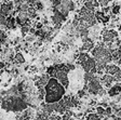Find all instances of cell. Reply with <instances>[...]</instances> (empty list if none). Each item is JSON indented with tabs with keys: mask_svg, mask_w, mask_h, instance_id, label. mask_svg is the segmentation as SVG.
<instances>
[{
	"mask_svg": "<svg viewBox=\"0 0 121 120\" xmlns=\"http://www.w3.org/2000/svg\"><path fill=\"white\" fill-rule=\"evenodd\" d=\"M45 95L44 101L47 104H53V103L60 102L64 98L66 92V88L58 81L56 78L51 77L49 82L44 87Z\"/></svg>",
	"mask_w": 121,
	"mask_h": 120,
	"instance_id": "obj_1",
	"label": "cell"
},
{
	"mask_svg": "<svg viewBox=\"0 0 121 120\" xmlns=\"http://www.w3.org/2000/svg\"><path fill=\"white\" fill-rule=\"evenodd\" d=\"M1 107L7 111L17 113V111H22L27 108V102L16 94L7 95L1 101Z\"/></svg>",
	"mask_w": 121,
	"mask_h": 120,
	"instance_id": "obj_2",
	"label": "cell"
},
{
	"mask_svg": "<svg viewBox=\"0 0 121 120\" xmlns=\"http://www.w3.org/2000/svg\"><path fill=\"white\" fill-rule=\"evenodd\" d=\"M13 10H14L13 1H5V2H2V4L0 7V13L3 14L4 16H9V15L12 13Z\"/></svg>",
	"mask_w": 121,
	"mask_h": 120,
	"instance_id": "obj_3",
	"label": "cell"
},
{
	"mask_svg": "<svg viewBox=\"0 0 121 120\" xmlns=\"http://www.w3.org/2000/svg\"><path fill=\"white\" fill-rule=\"evenodd\" d=\"M120 71V67H119L117 64H107L105 67V73L108 74V75L111 76H115L116 74H118Z\"/></svg>",
	"mask_w": 121,
	"mask_h": 120,
	"instance_id": "obj_4",
	"label": "cell"
},
{
	"mask_svg": "<svg viewBox=\"0 0 121 120\" xmlns=\"http://www.w3.org/2000/svg\"><path fill=\"white\" fill-rule=\"evenodd\" d=\"M95 47L94 45V41H92V40L89 38L86 41H84L82 44V47H81L80 50L81 51H86V52H89V51H92V49Z\"/></svg>",
	"mask_w": 121,
	"mask_h": 120,
	"instance_id": "obj_5",
	"label": "cell"
},
{
	"mask_svg": "<svg viewBox=\"0 0 121 120\" xmlns=\"http://www.w3.org/2000/svg\"><path fill=\"white\" fill-rule=\"evenodd\" d=\"M13 60L17 63V64H23V63L25 62V58H24L23 54L20 52H16V54L14 55V58H13Z\"/></svg>",
	"mask_w": 121,
	"mask_h": 120,
	"instance_id": "obj_6",
	"label": "cell"
},
{
	"mask_svg": "<svg viewBox=\"0 0 121 120\" xmlns=\"http://www.w3.org/2000/svg\"><path fill=\"white\" fill-rule=\"evenodd\" d=\"M86 120H102V118L96 113H91L86 116Z\"/></svg>",
	"mask_w": 121,
	"mask_h": 120,
	"instance_id": "obj_7",
	"label": "cell"
},
{
	"mask_svg": "<svg viewBox=\"0 0 121 120\" xmlns=\"http://www.w3.org/2000/svg\"><path fill=\"white\" fill-rule=\"evenodd\" d=\"M98 3H99V5H101L102 8L103 7H108V4L111 2V0H97Z\"/></svg>",
	"mask_w": 121,
	"mask_h": 120,
	"instance_id": "obj_8",
	"label": "cell"
},
{
	"mask_svg": "<svg viewBox=\"0 0 121 120\" xmlns=\"http://www.w3.org/2000/svg\"><path fill=\"white\" fill-rule=\"evenodd\" d=\"M48 120H62V118H60V116L58 115H50L48 118Z\"/></svg>",
	"mask_w": 121,
	"mask_h": 120,
	"instance_id": "obj_9",
	"label": "cell"
},
{
	"mask_svg": "<svg viewBox=\"0 0 121 120\" xmlns=\"http://www.w3.org/2000/svg\"><path fill=\"white\" fill-rule=\"evenodd\" d=\"M93 5H94V8H95V10H98V8L101 7L97 0H93Z\"/></svg>",
	"mask_w": 121,
	"mask_h": 120,
	"instance_id": "obj_10",
	"label": "cell"
},
{
	"mask_svg": "<svg viewBox=\"0 0 121 120\" xmlns=\"http://www.w3.org/2000/svg\"><path fill=\"white\" fill-rule=\"evenodd\" d=\"M118 31H121V24H119L118 26Z\"/></svg>",
	"mask_w": 121,
	"mask_h": 120,
	"instance_id": "obj_11",
	"label": "cell"
},
{
	"mask_svg": "<svg viewBox=\"0 0 121 120\" xmlns=\"http://www.w3.org/2000/svg\"><path fill=\"white\" fill-rule=\"evenodd\" d=\"M115 120H121V118H120V117H118V118H116Z\"/></svg>",
	"mask_w": 121,
	"mask_h": 120,
	"instance_id": "obj_12",
	"label": "cell"
}]
</instances>
